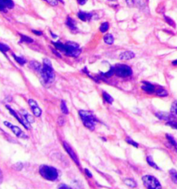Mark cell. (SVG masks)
I'll use <instances>...</instances> for the list:
<instances>
[{
  "label": "cell",
  "mask_w": 177,
  "mask_h": 189,
  "mask_svg": "<svg viewBox=\"0 0 177 189\" xmlns=\"http://www.w3.org/2000/svg\"><path fill=\"white\" fill-rule=\"evenodd\" d=\"M32 32H33V33L34 34L37 35V36H42V33L41 31H38L33 30V31H32Z\"/></svg>",
  "instance_id": "42"
},
{
  "label": "cell",
  "mask_w": 177,
  "mask_h": 189,
  "mask_svg": "<svg viewBox=\"0 0 177 189\" xmlns=\"http://www.w3.org/2000/svg\"><path fill=\"white\" fill-rule=\"evenodd\" d=\"M126 2H127V4H128V6H132V5L134 4V0H125Z\"/></svg>",
  "instance_id": "39"
},
{
  "label": "cell",
  "mask_w": 177,
  "mask_h": 189,
  "mask_svg": "<svg viewBox=\"0 0 177 189\" xmlns=\"http://www.w3.org/2000/svg\"><path fill=\"white\" fill-rule=\"evenodd\" d=\"M58 123L59 124V125H62L64 123V120L63 117H59L58 121Z\"/></svg>",
  "instance_id": "38"
},
{
  "label": "cell",
  "mask_w": 177,
  "mask_h": 189,
  "mask_svg": "<svg viewBox=\"0 0 177 189\" xmlns=\"http://www.w3.org/2000/svg\"><path fill=\"white\" fill-rule=\"evenodd\" d=\"M43 81L45 83H51L55 79V73L52 65H43L42 71L40 72Z\"/></svg>",
  "instance_id": "4"
},
{
  "label": "cell",
  "mask_w": 177,
  "mask_h": 189,
  "mask_svg": "<svg viewBox=\"0 0 177 189\" xmlns=\"http://www.w3.org/2000/svg\"><path fill=\"white\" fill-rule=\"evenodd\" d=\"M170 175L171 178L174 182L177 183V172L174 171V170H171V171H170Z\"/></svg>",
  "instance_id": "32"
},
{
  "label": "cell",
  "mask_w": 177,
  "mask_h": 189,
  "mask_svg": "<svg viewBox=\"0 0 177 189\" xmlns=\"http://www.w3.org/2000/svg\"><path fill=\"white\" fill-rule=\"evenodd\" d=\"M77 2L80 5H84L87 2V0H77Z\"/></svg>",
  "instance_id": "41"
},
{
  "label": "cell",
  "mask_w": 177,
  "mask_h": 189,
  "mask_svg": "<svg viewBox=\"0 0 177 189\" xmlns=\"http://www.w3.org/2000/svg\"><path fill=\"white\" fill-rule=\"evenodd\" d=\"M103 96L104 101H105L107 102H108L109 104H111L112 102L114 101V98H112V97L109 95V94H107L105 91H103Z\"/></svg>",
  "instance_id": "24"
},
{
  "label": "cell",
  "mask_w": 177,
  "mask_h": 189,
  "mask_svg": "<svg viewBox=\"0 0 177 189\" xmlns=\"http://www.w3.org/2000/svg\"><path fill=\"white\" fill-rule=\"evenodd\" d=\"M172 64H173V65H177V60L173 61L172 62Z\"/></svg>",
  "instance_id": "45"
},
{
  "label": "cell",
  "mask_w": 177,
  "mask_h": 189,
  "mask_svg": "<svg viewBox=\"0 0 177 189\" xmlns=\"http://www.w3.org/2000/svg\"><path fill=\"white\" fill-rule=\"evenodd\" d=\"M52 51H53V52L55 53V55H56V56H58V57H59V58H61V57H62V56H61V55H60V53H58V52H57V51H55V50H52Z\"/></svg>",
  "instance_id": "44"
},
{
  "label": "cell",
  "mask_w": 177,
  "mask_h": 189,
  "mask_svg": "<svg viewBox=\"0 0 177 189\" xmlns=\"http://www.w3.org/2000/svg\"><path fill=\"white\" fill-rule=\"evenodd\" d=\"M92 14L90 13H86L83 11H80L77 13V17H79V19L82 20L83 21H89L91 19L92 17Z\"/></svg>",
  "instance_id": "14"
},
{
  "label": "cell",
  "mask_w": 177,
  "mask_h": 189,
  "mask_svg": "<svg viewBox=\"0 0 177 189\" xmlns=\"http://www.w3.org/2000/svg\"><path fill=\"white\" fill-rule=\"evenodd\" d=\"M21 36V40L20 42H24V43H32L33 42V40L31 38V37L24 36V35L20 34Z\"/></svg>",
  "instance_id": "25"
},
{
  "label": "cell",
  "mask_w": 177,
  "mask_h": 189,
  "mask_svg": "<svg viewBox=\"0 0 177 189\" xmlns=\"http://www.w3.org/2000/svg\"><path fill=\"white\" fill-rule=\"evenodd\" d=\"M39 172L41 176L48 181L54 182L58 177V172L54 167L47 165H42L39 168Z\"/></svg>",
  "instance_id": "3"
},
{
  "label": "cell",
  "mask_w": 177,
  "mask_h": 189,
  "mask_svg": "<svg viewBox=\"0 0 177 189\" xmlns=\"http://www.w3.org/2000/svg\"><path fill=\"white\" fill-rule=\"evenodd\" d=\"M13 58H14V59L15 60V61L17 62V63L19 64H20L21 66H23L24 64H25L26 63V60H25V59H24L23 58L20 57V56H17L16 55H15L14 53L13 54Z\"/></svg>",
  "instance_id": "22"
},
{
  "label": "cell",
  "mask_w": 177,
  "mask_h": 189,
  "mask_svg": "<svg viewBox=\"0 0 177 189\" xmlns=\"http://www.w3.org/2000/svg\"><path fill=\"white\" fill-rule=\"evenodd\" d=\"M164 19H165V20L166 22H167L169 24V25L174 27V28H175V27H176V24H175V22H174V21L172 20H171L170 17L164 16Z\"/></svg>",
  "instance_id": "31"
},
{
  "label": "cell",
  "mask_w": 177,
  "mask_h": 189,
  "mask_svg": "<svg viewBox=\"0 0 177 189\" xmlns=\"http://www.w3.org/2000/svg\"><path fill=\"white\" fill-rule=\"evenodd\" d=\"M51 36H53V37H54V38H56V37H57V36H55V35H54L53 34L52 32H51Z\"/></svg>",
  "instance_id": "46"
},
{
  "label": "cell",
  "mask_w": 177,
  "mask_h": 189,
  "mask_svg": "<svg viewBox=\"0 0 177 189\" xmlns=\"http://www.w3.org/2000/svg\"><path fill=\"white\" fill-rule=\"evenodd\" d=\"M28 102L33 114L37 117H40L42 114V110L40 109L37 102L33 99H29Z\"/></svg>",
  "instance_id": "10"
},
{
  "label": "cell",
  "mask_w": 177,
  "mask_h": 189,
  "mask_svg": "<svg viewBox=\"0 0 177 189\" xmlns=\"http://www.w3.org/2000/svg\"><path fill=\"white\" fill-rule=\"evenodd\" d=\"M10 50V47L9 46L4 44V43L0 42V51L2 52L3 53H5L8 52Z\"/></svg>",
  "instance_id": "28"
},
{
  "label": "cell",
  "mask_w": 177,
  "mask_h": 189,
  "mask_svg": "<svg viewBox=\"0 0 177 189\" xmlns=\"http://www.w3.org/2000/svg\"><path fill=\"white\" fill-rule=\"evenodd\" d=\"M66 24L71 31H74L77 30V26H76V21L73 20L71 17H67V19H66Z\"/></svg>",
  "instance_id": "17"
},
{
  "label": "cell",
  "mask_w": 177,
  "mask_h": 189,
  "mask_svg": "<svg viewBox=\"0 0 177 189\" xmlns=\"http://www.w3.org/2000/svg\"><path fill=\"white\" fill-rule=\"evenodd\" d=\"M143 83L144 85L142 86L141 88L143 89L145 91H146V92L148 94H152L154 92L155 87L154 85H152L151 83H149L148 82H145V81H143Z\"/></svg>",
  "instance_id": "13"
},
{
  "label": "cell",
  "mask_w": 177,
  "mask_h": 189,
  "mask_svg": "<svg viewBox=\"0 0 177 189\" xmlns=\"http://www.w3.org/2000/svg\"><path fill=\"white\" fill-rule=\"evenodd\" d=\"M167 125H169V126H170L171 128L177 129V122H176V121H168Z\"/></svg>",
  "instance_id": "34"
},
{
  "label": "cell",
  "mask_w": 177,
  "mask_h": 189,
  "mask_svg": "<svg viewBox=\"0 0 177 189\" xmlns=\"http://www.w3.org/2000/svg\"><path fill=\"white\" fill-rule=\"evenodd\" d=\"M20 114L22 116V117L25 118V120L29 123H32L34 122V118L33 116L31 115L27 111H26V110H20Z\"/></svg>",
  "instance_id": "16"
},
{
  "label": "cell",
  "mask_w": 177,
  "mask_h": 189,
  "mask_svg": "<svg viewBox=\"0 0 177 189\" xmlns=\"http://www.w3.org/2000/svg\"><path fill=\"white\" fill-rule=\"evenodd\" d=\"M3 182V173H2V172L1 170H0V184Z\"/></svg>",
  "instance_id": "43"
},
{
  "label": "cell",
  "mask_w": 177,
  "mask_h": 189,
  "mask_svg": "<svg viewBox=\"0 0 177 189\" xmlns=\"http://www.w3.org/2000/svg\"><path fill=\"white\" fill-rule=\"evenodd\" d=\"M63 146L64 148V149L66 151V152L68 153V155L70 156V157L73 159V161L76 163L77 166H80V161L79 159L77 157V155L76 152H74V150H73V148L71 147V145H69L68 143H66V141L63 142Z\"/></svg>",
  "instance_id": "9"
},
{
  "label": "cell",
  "mask_w": 177,
  "mask_h": 189,
  "mask_svg": "<svg viewBox=\"0 0 177 189\" xmlns=\"http://www.w3.org/2000/svg\"><path fill=\"white\" fill-rule=\"evenodd\" d=\"M126 141H127V143H128L129 144L133 145V146H134V147L138 148V144H137V143L134 141V140H132L131 138H130V137H127V138H126Z\"/></svg>",
  "instance_id": "33"
},
{
  "label": "cell",
  "mask_w": 177,
  "mask_h": 189,
  "mask_svg": "<svg viewBox=\"0 0 177 189\" xmlns=\"http://www.w3.org/2000/svg\"><path fill=\"white\" fill-rule=\"evenodd\" d=\"M156 117L161 120H165L170 121L172 118V116L171 114H169L168 112H159L156 113Z\"/></svg>",
  "instance_id": "15"
},
{
  "label": "cell",
  "mask_w": 177,
  "mask_h": 189,
  "mask_svg": "<svg viewBox=\"0 0 177 189\" xmlns=\"http://www.w3.org/2000/svg\"><path fill=\"white\" fill-rule=\"evenodd\" d=\"M4 123L5 125L11 129L12 132L16 135V136L18 137V138L28 139V136L26 135V134L24 132L21 130V129L20 128H19V127L13 125V124H11L9 122H8V121H4Z\"/></svg>",
  "instance_id": "8"
},
{
  "label": "cell",
  "mask_w": 177,
  "mask_h": 189,
  "mask_svg": "<svg viewBox=\"0 0 177 189\" xmlns=\"http://www.w3.org/2000/svg\"><path fill=\"white\" fill-rule=\"evenodd\" d=\"M58 189H72L70 186H69L66 184H64V183H62L58 186Z\"/></svg>",
  "instance_id": "37"
},
{
  "label": "cell",
  "mask_w": 177,
  "mask_h": 189,
  "mask_svg": "<svg viewBox=\"0 0 177 189\" xmlns=\"http://www.w3.org/2000/svg\"><path fill=\"white\" fill-rule=\"evenodd\" d=\"M114 72L118 76L126 78L132 74V69L127 64H117L114 67Z\"/></svg>",
  "instance_id": "6"
},
{
  "label": "cell",
  "mask_w": 177,
  "mask_h": 189,
  "mask_svg": "<svg viewBox=\"0 0 177 189\" xmlns=\"http://www.w3.org/2000/svg\"><path fill=\"white\" fill-rule=\"evenodd\" d=\"M134 57H135L134 53H133L132 51H125V52H123L120 54L119 56L120 60H131V59H132Z\"/></svg>",
  "instance_id": "12"
},
{
  "label": "cell",
  "mask_w": 177,
  "mask_h": 189,
  "mask_svg": "<svg viewBox=\"0 0 177 189\" xmlns=\"http://www.w3.org/2000/svg\"><path fill=\"white\" fill-rule=\"evenodd\" d=\"M79 115L86 128L91 130H93L95 129L96 123L98 120L92 114V112L87 110H80Z\"/></svg>",
  "instance_id": "2"
},
{
  "label": "cell",
  "mask_w": 177,
  "mask_h": 189,
  "mask_svg": "<svg viewBox=\"0 0 177 189\" xmlns=\"http://www.w3.org/2000/svg\"><path fill=\"white\" fill-rule=\"evenodd\" d=\"M43 1L47 2L48 4L51 5V6H56L58 3V0H43Z\"/></svg>",
  "instance_id": "36"
},
{
  "label": "cell",
  "mask_w": 177,
  "mask_h": 189,
  "mask_svg": "<svg viewBox=\"0 0 177 189\" xmlns=\"http://www.w3.org/2000/svg\"><path fill=\"white\" fill-rule=\"evenodd\" d=\"M60 108L61 110L62 113H64V114H69V110L67 108V106H66V102L64 101H61V104H60Z\"/></svg>",
  "instance_id": "26"
},
{
  "label": "cell",
  "mask_w": 177,
  "mask_h": 189,
  "mask_svg": "<svg viewBox=\"0 0 177 189\" xmlns=\"http://www.w3.org/2000/svg\"><path fill=\"white\" fill-rule=\"evenodd\" d=\"M108 1H110V2H116V0H108Z\"/></svg>",
  "instance_id": "47"
},
{
  "label": "cell",
  "mask_w": 177,
  "mask_h": 189,
  "mask_svg": "<svg viewBox=\"0 0 177 189\" xmlns=\"http://www.w3.org/2000/svg\"><path fill=\"white\" fill-rule=\"evenodd\" d=\"M124 183L129 187L131 188H135L136 187V183L134 179H125Z\"/></svg>",
  "instance_id": "21"
},
{
  "label": "cell",
  "mask_w": 177,
  "mask_h": 189,
  "mask_svg": "<svg viewBox=\"0 0 177 189\" xmlns=\"http://www.w3.org/2000/svg\"><path fill=\"white\" fill-rule=\"evenodd\" d=\"M6 107L8 109V110L10 112V114H11L13 117H14L16 119H17L19 122L21 124V125L24 127L26 129H31V124L28 122H27V121L25 120V118H24L22 116H21L20 114H19L18 113L16 112L14 110H13L11 107L9 106V105H6Z\"/></svg>",
  "instance_id": "7"
},
{
  "label": "cell",
  "mask_w": 177,
  "mask_h": 189,
  "mask_svg": "<svg viewBox=\"0 0 177 189\" xmlns=\"http://www.w3.org/2000/svg\"><path fill=\"white\" fill-rule=\"evenodd\" d=\"M14 6L13 0H0V11L6 12L7 9H11Z\"/></svg>",
  "instance_id": "11"
},
{
  "label": "cell",
  "mask_w": 177,
  "mask_h": 189,
  "mask_svg": "<svg viewBox=\"0 0 177 189\" xmlns=\"http://www.w3.org/2000/svg\"><path fill=\"white\" fill-rule=\"evenodd\" d=\"M170 114L173 118H177V101H174L171 105Z\"/></svg>",
  "instance_id": "20"
},
{
  "label": "cell",
  "mask_w": 177,
  "mask_h": 189,
  "mask_svg": "<svg viewBox=\"0 0 177 189\" xmlns=\"http://www.w3.org/2000/svg\"><path fill=\"white\" fill-rule=\"evenodd\" d=\"M143 182L145 187L148 189H160L161 186L156 177L152 175H145L143 177Z\"/></svg>",
  "instance_id": "5"
},
{
  "label": "cell",
  "mask_w": 177,
  "mask_h": 189,
  "mask_svg": "<svg viewBox=\"0 0 177 189\" xmlns=\"http://www.w3.org/2000/svg\"><path fill=\"white\" fill-rule=\"evenodd\" d=\"M29 65H30L31 68L35 70V71L41 72L42 67L41 65V64L38 63V62H37L36 60H31L30 62V63H29Z\"/></svg>",
  "instance_id": "18"
},
{
  "label": "cell",
  "mask_w": 177,
  "mask_h": 189,
  "mask_svg": "<svg viewBox=\"0 0 177 189\" xmlns=\"http://www.w3.org/2000/svg\"><path fill=\"white\" fill-rule=\"evenodd\" d=\"M166 138L168 139L169 142H170V144L172 145L176 150L177 149V142L176 141V140L174 139V137H171V135H170V134H167V135H166Z\"/></svg>",
  "instance_id": "27"
},
{
  "label": "cell",
  "mask_w": 177,
  "mask_h": 189,
  "mask_svg": "<svg viewBox=\"0 0 177 189\" xmlns=\"http://www.w3.org/2000/svg\"><path fill=\"white\" fill-rule=\"evenodd\" d=\"M104 41L106 44L111 45L112 44H114V38L111 34H107L104 37Z\"/></svg>",
  "instance_id": "19"
},
{
  "label": "cell",
  "mask_w": 177,
  "mask_h": 189,
  "mask_svg": "<svg viewBox=\"0 0 177 189\" xmlns=\"http://www.w3.org/2000/svg\"><path fill=\"white\" fill-rule=\"evenodd\" d=\"M146 160H147V163H148L149 165L151 166V167H152V168H154L155 169H157V170L159 169V166L156 165V164L155 163V162L154 161V160H153V159H152V156H147V157L146 158Z\"/></svg>",
  "instance_id": "23"
},
{
  "label": "cell",
  "mask_w": 177,
  "mask_h": 189,
  "mask_svg": "<svg viewBox=\"0 0 177 189\" xmlns=\"http://www.w3.org/2000/svg\"><path fill=\"white\" fill-rule=\"evenodd\" d=\"M109 29V24L108 22H104L100 25V31L102 33H105V32Z\"/></svg>",
  "instance_id": "30"
},
{
  "label": "cell",
  "mask_w": 177,
  "mask_h": 189,
  "mask_svg": "<svg viewBox=\"0 0 177 189\" xmlns=\"http://www.w3.org/2000/svg\"><path fill=\"white\" fill-rule=\"evenodd\" d=\"M52 43L58 50L63 52L67 56L77 58L81 53V48H80L79 44H77L76 42H66V44H62V43L60 42H52Z\"/></svg>",
  "instance_id": "1"
},
{
  "label": "cell",
  "mask_w": 177,
  "mask_h": 189,
  "mask_svg": "<svg viewBox=\"0 0 177 189\" xmlns=\"http://www.w3.org/2000/svg\"><path fill=\"white\" fill-rule=\"evenodd\" d=\"M156 94L157 96H159L160 97H165L168 95V93L167 91L163 90V89H159V90H158L156 91Z\"/></svg>",
  "instance_id": "29"
},
{
  "label": "cell",
  "mask_w": 177,
  "mask_h": 189,
  "mask_svg": "<svg viewBox=\"0 0 177 189\" xmlns=\"http://www.w3.org/2000/svg\"><path fill=\"white\" fill-rule=\"evenodd\" d=\"M114 74H115V72H114V67H111V68L110 69L109 71L108 72L105 73V74H104V75H105V77L109 78V77H111V75H113Z\"/></svg>",
  "instance_id": "35"
},
{
  "label": "cell",
  "mask_w": 177,
  "mask_h": 189,
  "mask_svg": "<svg viewBox=\"0 0 177 189\" xmlns=\"http://www.w3.org/2000/svg\"><path fill=\"white\" fill-rule=\"evenodd\" d=\"M85 172L88 177H92V173L89 171H88V169H87V168L85 169Z\"/></svg>",
  "instance_id": "40"
}]
</instances>
